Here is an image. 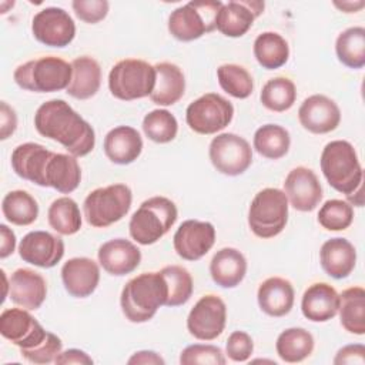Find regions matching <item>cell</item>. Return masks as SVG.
Returning a JSON list of instances; mask_svg holds the SVG:
<instances>
[{
    "instance_id": "48",
    "label": "cell",
    "mask_w": 365,
    "mask_h": 365,
    "mask_svg": "<svg viewBox=\"0 0 365 365\" xmlns=\"http://www.w3.org/2000/svg\"><path fill=\"white\" fill-rule=\"evenodd\" d=\"M54 362L58 364V365H71V364L91 365L93 359L87 352H84L81 349H77V348H70L64 352H60L57 355V358L54 359Z\"/></svg>"
},
{
    "instance_id": "39",
    "label": "cell",
    "mask_w": 365,
    "mask_h": 365,
    "mask_svg": "<svg viewBox=\"0 0 365 365\" xmlns=\"http://www.w3.org/2000/svg\"><path fill=\"white\" fill-rule=\"evenodd\" d=\"M168 288L167 307L184 305L192 295L194 284L191 274L181 265H167L160 269Z\"/></svg>"
},
{
    "instance_id": "37",
    "label": "cell",
    "mask_w": 365,
    "mask_h": 365,
    "mask_svg": "<svg viewBox=\"0 0 365 365\" xmlns=\"http://www.w3.org/2000/svg\"><path fill=\"white\" fill-rule=\"evenodd\" d=\"M50 227L61 235H73L81 228V214L77 202L70 197H60L47 211Z\"/></svg>"
},
{
    "instance_id": "51",
    "label": "cell",
    "mask_w": 365,
    "mask_h": 365,
    "mask_svg": "<svg viewBox=\"0 0 365 365\" xmlns=\"http://www.w3.org/2000/svg\"><path fill=\"white\" fill-rule=\"evenodd\" d=\"M338 9H341L342 11H345V13H356L359 9H362L364 7V1H342V3H338V1H335L334 3Z\"/></svg>"
},
{
    "instance_id": "15",
    "label": "cell",
    "mask_w": 365,
    "mask_h": 365,
    "mask_svg": "<svg viewBox=\"0 0 365 365\" xmlns=\"http://www.w3.org/2000/svg\"><path fill=\"white\" fill-rule=\"evenodd\" d=\"M34 38L48 47H66L76 36V24L71 16L61 7H46L31 20Z\"/></svg>"
},
{
    "instance_id": "50",
    "label": "cell",
    "mask_w": 365,
    "mask_h": 365,
    "mask_svg": "<svg viewBox=\"0 0 365 365\" xmlns=\"http://www.w3.org/2000/svg\"><path fill=\"white\" fill-rule=\"evenodd\" d=\"M130 365L133 364H144V365H164L165 361L160 356V354L154 352V351H138L134 352L128 361Z\"/></svg>"
},
{
    "instance_id": "30",
    "label": "cell",
    "mask_w": 365,
    "mask_h": 365,
    "mask_svg": "<svg viewBox=\"0 0 365 365\" xmlns=\"http://www.w3.org/2000/svg\"><path fill=\"white\" fill-rule=\"evenodd\" d=\"M71 81L67 94L77 100H87L97 94L101 86V67L90 56H81L71 61Z\"/></svg>"
},
{
    "instance_id": "20",
    "label": "cell",
    "mask_w": 365,
    "mask_h": 365,
    "mask_svg": "<svg viewBox=\"0 0 365 365\" xmlns=\"http://www.w3.org/2000/svg\"><path fill=\"white\" fill-rule=\"evenodd\" d=\"M264 1L257 0L222 3L215 19V29L227 37H241L251 29L254 20L264 11Z\"/></svg>"
},
{
    "instance_id": "34",
    "label": "cell",
    "mask_w": 365,
    "mask_h": 365,
    "mask_svg": "<svg viewBox=\"0 0 365 365\" xmlns=\"http://www.w3.org/2000/svg\"><path fill=\"white\" fill-rule=\"evenodd\" d=\"M4 218L14 225H30L38 217V204L34 197L24 190H14L4 195L1 201Z\"/></svg>"
},
{
    "instance_id": "27",
    "label": "cell",
    "mask_w": 365,
    "mask_h": 365,
    "mask_svg": "<svg viewBox=\"0 0 365 365\" xmlns=\"http://www.w3.org/2000/svg\"><path fill=\"white\" fill-rule=\"evenodd\" d=\"M319 261L322 269L331 278L342 279L354 271L356 251L346 238L335 237L322 244L319 250Z\"/></svg>"
},
{
    "instance_id": "10",
    "label": "cell",
    "mask_w": 365,
    "mask_h": 365,
    "mask_svg": "<svg viewBox=\"0 0 365 365\" xmlns=\"http://www.w3.org/2000/svg\"><path fill=\"white\" fill-rule=\"evenodd\" d=\"M155 86V67L140 58H124L115 63L108 74L110 93L124 101L147 97Z\"/></svg>"
},
{
    "instance_id": "13",
    "label": "cell",
    "mask_w": 365,
    "mask_h": 365,
    "mask_svg": "<svg viewBox=\"0 0 365 365\" xmlns=\"http://www.w3.org/2000/svg\"><path fill=\"white\" fill-rule=\"evenodd\" d=\"M208 155L214 168L230 177L245 173L252 163V150L250 143L234 133H222L210 143Z\"/></svg>"
},
{
    "instance_id": "25",
    "label": "cell",
    "mask_w": 365,
    "mask_h": 365,
    "mask_svg": "<svg viewBox=\"0 0 365 365\" xmlns=\"http://www.w3.org/2000/svg\"><path fill=\"white\" fill-rule=\"evenodd\" d=\"M258 305L269 317H284L294 307L295 291L292 284L281 277H269L262 281L257 292Z\"/></svg>"
},
{
    "instance_id": "5",
    "label": "cell",
    "mask_w": 365,
    "mask_h": 365,
    "mask_svg": "<svg viewBox=\"0 0 365 365\" xmlns=\"http://www.w3.org/2000/svg\"><path fill=\"white\" fill-rule=\"evenodd\" d=\"M321 170L328 184L341 194H352L364 178L354 145L345 140L328 143L321 153Z\"/></svg>"
},
{
    "instance_id": "23",
    "label": "cell",
    "mask_w": 365,
    "mask_h": 365,
    "mask_svg": "<svg viewBox=\"0 0 365 365\" xmlns=\"http://www.w3.org/2000/svg\"><path fill=\"white\" fill-rule=\"evenodd\" d=\"M9 297L10 299L29 311L41 307L47 297V284L41 274L30 268H19L10 277Z\"/></svg>"
},
{
    "instance_id": "49",
    "label": "cell",
    "mask_w": 365,
    "mask_h": 365,
    "mask_svg": "<svg viewBox=\"0 0 365 365\" xmlns=\"http://www.w3.org/2000/svg\"><path fill=\"white\" fill-rule=\"evenodd\" d=\"M0 238H1V242H0V258L4 259V258H7L9 255H11L14 252L16 235H14V232L6 224H1L0 225Z\"/></svg>"
},
{
    "instance_id": "17",
    "label": "cell",
    "mask_w": 365,
    "mask_h": 365,
    "mask_svg": "<svg viewBox=\"0 0 365 365\" xmlns=\"http://www.w3.org/2000/svg\"><path fill=\"white\" fill-rule=\"evenodd\" d=\"M284 192L291 205L301 212L314 211L322 200V187L317 174L302 165L288 173L284 181Z\"/></svg>"
},
{
    "instance_id": "26",
    "label": "cell",
    "mask_w": 365,
    "mask_h": 365,
    "mask_svg": "<svg viewBox=\"0 0 365 365\" xmlns=\"http://www.w3.org/2000/svg\"><path fill=\"white\" fill-rule=\"evenodd\" d=\"M141 151L143 138L134 127L118 125L110 130L104 137V153L114 164H131L140 157Z\"/></svg>"
},
{
    "instance_id": "4",
    "label": "cell",
    "mask_w": 365,
    "mask_h": 365,
    "mask_svg": "<svg viewBox=\"0 0 365 365\" xmlns=\"http://www.w3.org/2000/svg\"><path fill=\"white\" fill-rule=\"evenodd\" d=\"M168 288L161 272H143L123 288L120 305L124 317L134 324L150 321L161 305H165Z\"/></svg>"
},
{
    "instance_id": "3",
    "label": "cell",
    "mask_w": 365,
    "mask_h": 365,
    "mask_svg": "<svg viewBox=\"0 0 365 365\" xmlns=\"http://www.w3.org/2000/svg\"><path fill=\"white\" fill-rule=\"evenodd\" d=\"M0 334L19 346L24 359L31 364H50L61 352L63 342L26 308H9L0 315Z\"/></svg>"
},
{
    "instance_id": "42",
    "label": "cell",
    "mask_w": 365,
    "mask_h": 365,
    "mask_svg": "<svg viewBox=\"0 0 365 365\" xmlns=\"http://www.w3.org/2000/svg\"><path fill=\"white\" fill-rule=\"evenodd\" d=\"M354 220V208L344 200H328L318 211V222L328 231L346 230Z\"/></svg>"
},
{
    "instance_id": "19",
    "label": "cell",
    "mask_w": 365,
    "mask_h": 365,
    "mask_svg": "<svg viewBox=\"0 0 365 365\" xmlns=\"http://www.w3.org/2000/svg\"><path fill=\"white\" fill-rule=\"evenodd\" d=\"M301 125L312 134H327L334 131L341 123L338 104L324 94L309 96L298 110Z\"/></svg>"
},
{
    "instance_id": "43",
    "label": "cell",
    "mask_w": 365,
    "mask_h": 365,
    "mask_svg": "<svg viewBox=\"0 0 365 365\" xmlns=\"http://www.w3.org/2000/svg\"><path fill=\"white\" fill-rule=\"evenodd\" d=\"M222 349L208 344H194L182 349L180 355L181 365H224Z\"/></svg>"
},
{
    "instance_id": "2",
    "label": "cell",
    "mask_w": 365,
    "mask_h": 365,
    "mask_svg": "<svg viewBox=\"0 0 365 365\" xmlns=\"http://www.w3.org/2000/svg\"><path fill=\"white\" fill-rule=\"evenodd\" d=\"M34 127L38 134L60 143L74 157L90 154L96 145L93 127L60 98L48 100L37 108Z\"/></svg>"
},
{
    "instance_id": "8",
    "label": "cell",
    "mask_w": 365,
    "mask_h": 365,
    "mask_svg": "<svg viewBox=\"0 0 365 365\" xmlns=\"http://www.w3.org/2000/svg\"><path fill=\"white\" fill-rule=\"evenodd\" d=\"M133 192L128 185L117 182L93 190L83 202L86 221L96 228H106L120 221L130 211Z\"/></svg>"
},
{
    "instance_id": "33",
    "label": "cell",
    "mask_w": 365,
    "mask_h": 365,
    "mask_svg": "<svg viewBox=\"0 0 365 365\" xmlns=\"http://www.w3.org/2000/svg\"><path fill=\"white\" fill-rule=\"evenodd\" d=\"M254 56L259 66L267 70H275L288 61L289 46L281 34L265 31L257 36L254 41Z\"/></svg>"
},
{
    "instance_id": "9",
    "label": "cell",
    "mask_w": 365,
    "mask_h": 365,
    "mask_svg": "<svg viewBox=\"0 0 365 365\" xmlns=\"http://www.w3.org/2000/svg\"><path fill=\"white\" fill-rule=\"evenodd\" d=\"M288 221V198L279 188H264L255 194L248 210V225L258 238L278 235Z\"/></svg>"
},
{
    "instance_id": "36",
    "label": "cell",
    "mask_w": 365,
    "mask_h": 365,
    "mask_svg": "<svg viewBox=\"0 0 365 365\" xmlns=\"http://www.w3.org/2000/svg\"><path fill=\"white\" fill-rule=\"evenodd\" d=\"M338 60L349 68H362L365 66V29L361 26L344 30L335 41Z\"/></svg>"
},
{
    "instance_id": "41",
    "label": "cell",
    "mask_w": 365,
    "mask_h": 365,
    "mask_svg": "<svg viewBox=\"0 0 365 365\" xmlns=\"http://www.w3.org/2000/svg\"><path fill=\"white\" fill-rule=\"evenodd\" d=\"M144 134L154 143L165 144L173 141L178 133V123L168 110L157 108L145 114L143 120Z\"/></svg>"
},
{
    "instance_id": "28",
    "label": "cell",
    "mask_w": 365,
    "mask_h": 365,
    "mask_svg": "<svg viewBox=\"0 0 365 365\" xmlns=\"http://www.w3.org/2000/svg\"><path fill=\"white\" fill-rule=\"evenodd\" d=\"M210 274L218 287L234 288L247 274V259L237 248H221L210 262Z\"/></svg>"
},
{
    "instance_id": "6",
    "label": "cell",
    "mask_w": 365,
    "mask_h": 365,
    "mask_svg": "<svg viewBox=\"0 0 365 365\" xmlns=\"http://www.w3.org/2000/svg\"><path fill=\"white\" fill-rule=\"evenodd\" d=\"M177 217V207L170 198L163 195L151 197L143 201L131 215L128 224L130 235L141 245H151L170 231Z\"/></svg>"
},
{
    "instance_id": "24",
    "label": "cell",
    "mask_w": 365,
    "mask_h": 365,
    "mask_svg": "<svg viewBox=\"0 0 365 365\" xmlns=\"http://www.w3.org/2000/svg\"><path fill=\"white\" fill-rule=\"evenodd\" d=\"M339 294L327 282L309 285L301 299L302 315L312 322H327L338 314Z\"/></svg>"
},
{
    "instance_id": "11",
    "label": "cell",
    "mask_w": 365,
    "mask_h": 365,
    "mask_svg": "<svg viewBox=\"0 0 365 365\" xmlns=\"http://www.w3.org/2000/svg\"><path fill=\"white\" fill-rule=\"evenodd\" d=\"M222 7L221 1L197 0L188 1L171 11L168 31L180 41H192L215 30V19Z\"/></svg>"
},
{
    "instance_id": "12",
    "label": "cell",
    "mask_w": 365,
    "mask_h": 365,
    "mask_svg": "<svg viewBox=\"0 0 365 365\" xmlns=\"http://www.w3.org/2000/svg\"><path fill=\"white\" fill-rule=\"evenodd\" d=\"M234 117L232 104L217 93H207L185 110V121L188 127L198 134L210 135L224 130Z\"/></svg>"
},
{
    "instance_id": "14",
    "label": "cell",
    "mask_w": 365,
    "mask_h": 365,
    "mask_svg": "<svg viewBox=\"0 0 365 365\" xmlns=\"http://www.w3.org/2000/svg\"><path fill=\"white\" fill-rule=\"evenodd\" d=\"M227 322L225 302L214 294L201 297L187 317L188 332L200 341H212L220 336Z\"/></svg>"
},
{
    "instance_id": "32",
    "label": "cell",
    "mask_w": 365,
    "mask_h": 365,
    "mask_svg": "<svg viewBox=\"0 0 365 365\" xmlns=\"http://www.w3.org/2000/svg\"><path fill=\"white\" fill-rule=\"evenodd\" d=\"M314 346L312 334L304 328H288L278 335L275 342L278 356L288 364L304 361L312 354Z\"/></svg>"
},
{
    "instance_id": "29",
    "label": "cell",
    "mask_w": 365,
    "mask_h": 365,
    "mask_svg": "<svg viewBox=\"0 0 365 365\" xmlns=\"http://www.w3.org/2000/svg\"><path fill=\"white\" fill-rule=\"evenodd\" d=\"M155 86L150 98L158 106L175 104L185 91V77L181 68L168 61L157 63L155 66Z\"/></svg>"
},
{
    "instance_id": "40",
    "label": "cell",
    "mask_w": 365,
    "mask_h": 365,
    "mask_svg": "<svg viewBox=\"0 0 365 365\" xmlns=\"http://www.w3.org/2000/svg\"><path fill=\"white\" fill-rule=\"evenodd\" d=\"M221 88L235 98H247L252 94L254 81L247 68L238 64H222L217 68Z\"/></svg>"
},
{
    "instance_id": "16",
    "label": "cell",
    "mask_w": 365,
    "mask_h": 365,
    "mask_svg": "<svg viewBox=\"0 0 365 365\" xmlns=\"http://www.w3.org/2000/svg\"><path fill=\"white\" fill-rule=\"evenodd\" d=\"M215 242V228L208 221L187 220L177 228L173 244L174 250L185 261L202 258Z\"/></svg>"
},
{
    "instance_id": "44",
    "label": "cell",
    "mask_w": 365,
    "mask_h": 365,
    "mask_svg": "<svg viewBox=\"0 0 365 365\" xmlns=\"http://www.w3.org/2000/svg\"><path fill=\"white\" fill-rule=\"evenodd\" d=\"M252 338L245 331H234L230 334L225 344V352L231 361L245 362L252 355Z\"/></svg>"
},
{
    "instance_id": "18",
    "label": "cell",
    "mask_w": 365,
    "mask_h": 365,
    "mask_svg": "<svg viewBox=\"0 0 365 365\" xmlns=\"http://www.w3.org/2000/svg\"><path fill=\"white\" fill-rule=\"evenodd\" d=\"M19 255L24 262L31 265L51 268L64 255V241L47 231H31L20 241Z\"/></svg>"
},
{
    "instance_id": "21",
    "label": "cell",
    "mask_w": 365,
    "mask_h": 365,
    "mask_svg": "<svg viewBox=\"0 0 365 365\" xmlns=\"http://www.w3.org/2000/svg\"><path fill=\"white\" fill-rule=\"evenodd\" d=\"M97 257L103 269L115 277L131 274L141 262V251L125 238H114L104 242L98 248Z\"/></svg>"
},
{
    "instance_id": "46",
    "label": "cell",
    "mask_w": 365,
    "mask_h": 365,
    "mask_svg": "<svg viewBox=\"0 0 365 365\" xmlns=\"http://www.w3.org/2000/svg\"><path fill=\"white\" fill-rule=\"evenodd\" d=\"M335 365H364L365 364V346L362 344H349L338 349Z\"/></svg>"
},
{
    "instance_id": "1",
    "label": "cell",
    "mask_w": 365,
    "mask_h": 365,
    "mask_svg": "<svg viewBox=\"0 0 365 365\" xmlns=\"http://www.w3.org/2000/svg\"><path fill=\"white\" fill-rule=\"evenodd\" d=\"M11 167L20 178L61 194L73 192L81 181L77 157L50 151L37 143L17 145L11 153Z\"/></svg>"
},
{
    "instance_id": "47",
    "label": "cell",
    "mask_w": 365,
    "mask_h": 365,
    "mask_svg": "<svg viewBox=\"0 0 365 365\" xmlns=\"http://www.w3.org/2000/svg\"><path fill=\"white\" fill-rule=\"evenodd\" d=\"M17 128V115L6 101L0 103V138H9Z\"/></svg>"
},
{
    "instance_id": "38",
    "label": "cell",
    "mask_w": 365,
    "mask_h": 365,
    "mask_svg": "<svg viewBox=\"0 0 365 365\" xmlns=\"http://www.w3.org/2000/svg\"><path fill=\"white\" fill-rule=\"evenodd\" d=\"M259 98L265 108L282 113L294 106L297 100V88L292 80L287 77H274L264 84Z\"/></svg>"
},
{
    "instance_id": "7",
    "label": "cell",
    "mask_w": 365,
    "mask_h": 365,
    "mask_svg": "<svg viewBox=\"0 0 365 365\" xmlns=\"http://www.w3.org/2000/svg\"><path fill=\"white\" fill-rule=\"evenodd\" d=\"M71 64L57 56H43L20 64L13 74L16 84L27 91L54 93L67 90L71 81Z\"/></svg>"
},
{
    "instance_id": "31",
    "label": "cell",
    "mask_w": 365,
    "mask_h": 365,
    "mask_svg": "<svg viewBox=\"0 0 365 365\" xmlns=\"http://www.w3.org/2000/svg\"><path fill=\"white\" fill-rule=\"evenodd\" d=\"M339 321L345 331L364 335L365 334V289L362 287H351L339 294Z\"/></svg>"
},
{
    "instance_id": "45",
    "label": "cell",
    "mask_w": 365,
    "mask_h": 365,
    "mask_svg": "<svg viewBox=\"0 0 365 365\" xmlns=\"http://www.w3.org/2000/svg\"><path fill=\"white\" fill-rule=\"evenodd\" d=\"M71 7L80 20L96 24L106 19L110 4L107 0H74Z\"/></svg>"
},
{
    "instance_id": "35",
    "label": "cell",
    "mask_w": 365,
    "mask_h": 365,
    "mask_svg": "<svg viewBox=\"0 0 365 365\" xmlns=\"http://www.w3.org/2000/svg\"><path fill=\"white\" fill-rule=\"evenodd\" d=\"M289 145L291 137L288 130L278 124H265L254 134L255 151L268 160L282 158L288 153Z\"/></svg>"
},
{
    "instance_id": "22",
    "label": "cell",
    "mask_w": 365,
    "mask_h": 365,
    "mask_svg": "<svg viewBox=\"0 0 365 365\" xmlns=\"http://www.w3.org/2000/svg\"><path fill=\"white\" fill-rule=\"evenodd\" d=\"M61 281L71 297H90L100 281L98 264L87 257L70 258L61 267Z\"/></svg>"
}]
</instances>
